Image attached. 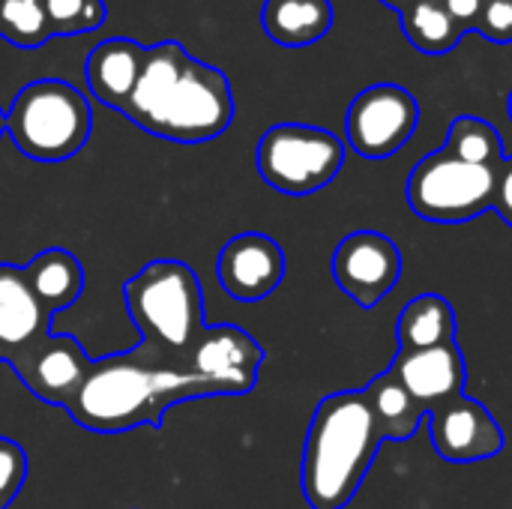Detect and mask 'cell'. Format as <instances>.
<instances>
[{"label": "cell", "mask_w": 512, "mask_h": 509, "mask_svg": "<svg viewBox=\"0 0 512 509\" xmlns=\"http://www.w3.org/2000/svg\"><path fill=\"white\" fill-rule=\"evenodd\" d=\"M204 396L177 360L162 357L144 342L132 351L93 360L87 381L63 408L81 429L117 435L138 426H162L168 405Z\"/></svg>", "instance_id": "1"}, {"label": "cell", "mask_w": 512, "mask_h": 509, "mask_svg": "<svg viewBox=\"0 0 512 509\" xmlns=\"http://www.w3.org/2000/svg\"><path fill=\"white\" fill-rule=\"evenodd\" d=\"M384 435L360 393H333L318 402L303 444V498L312 509H345L360 492Z\"/></svg>", "instance_id": "2"}, {"label": "cell", "mask_w": 512, "mask_h": 509, "mask_svg": "<svg viewBox=\"0 0 512 509\" xmlns=\"http://www.w3.org/2000/svg\"><path fill=\"white\" fill-rule=\"evenodd\" d=\"M126 312L141 342L180 360L204 330V291L198 273L174 258L144 264L123 285Z\"/></svg>", "instance_id": "3"}, {"label": "cell", "mask_w": 512, "mask_h": 509, "mask_svg": "<svg viewBox=\"0 0 512 509\" xmlns=\"http://www.w3.org/2000/svg\"><path fill=\"white\" fill-rule=\"evenodd\" d=\"M93 111L87 96L60 81L39 78L24 84L6 108V135L33 162H66L90 138Z\"/></svg>", "instance_id": "4"}, {"label": "cell", "mask_w": 512, "mask_h": 509, "mask_svg": "<svg viewBox=\"0 0 512 509\" xmlns=\"http://www.w3.org/2000/svg\"><path fill=\"white\" fill-rule=\"evenodd\" d=\"M345 162V141L309 123H276L255 147L261 180L291 198L312 195L336 180Z\"/></svg>", "instance_id": "5"}, {"label": "cell", "mask_w": 512, "mask_h": 509, "mask_svg": "<svg viewBox=\"0 0 512 509\" xmlns=\"http://www.w3.org/2000/svg\"><path fill=\"white\" fill-rule=\"evenodd\" d=\"M495 189L498 168L474 165L447 150H435L414 165L405 195L420 219L435 225H462L495 207Z\"/></svg>", "instance_id": "6"}, {"label": "cell", "mask_w": 512, "mask_h": 509, "mask_svg": "<svg viewBox=\"0 0 512 509\" xmlns=\"http://www.w3.org/2000/svg\"><path fill=\"white\" fill-rule=\"evenodd\" d=\"M234 120V96L225 72L189 57L183 75L156 108L144 132L177 144H201L219 138Z\"/></svg>", "instance_id": "7"}, {"label": "cell", "mask_w": 512, "mask_h": 509, "mask_svg": "<svg viewBox=\"0 0 512 509\" xmlns=\"http://www.w3.org/2000/svg\"><path fill=\"white\" fill-rule=\"evenodd\" d=\"M177 363L201 384L204 396H243L258 384L264 348L246 330L219 324L204 327Z\"/></svg>", "instance_id": "8"}, {"label": "cell", "mask_w": 512, "mask_h": 509, "mask_svg": "<svg viewBox=\"0 0 512 509\" xmlns=\"http://www.w3.org/2000/svg\"><path fill=\"white\" fill-rule=\"evenodd\" d=\"M417 123L420 105L411 90L399 84H372L348 105V147L363 159H387L411 141Z\"/></svg>", "instance_id": "9"}, {"label": "cell", "mask_w": 512, "mask_h": 509, "mask_svg": "<svg viewBox=\"0 0 512 509\" xmlns=\"http://www.w3.org/2000/svg\"><path fill=\"white\" fill-rule=\"evenodd\" d=\"M333 279L357 306H378L402 279V252L381 231H354L333 252Z\"/></svg>", "instance_id": "10"}, {"label": "cell", "mask_w": 512, "mask_h": 509, "mask_svg": "<svg viewBox=\"0 0 512 509\" xmlns=\"http://www.w3.org/2000/svg\"><path fill=\"white\" fill-rule=\"evenodd\" d=\"M426 417L432 429V444L444 462L474 465L495 459L504 450V429L486 411V405H480L471 396L444 402Z\"/></svg>", "instance_id": "11"}, {"label": "cell", "mask_w": 512, "mask_h": 509, "mask_svg": "<svg viewBox=\"0 0 512 509\" xmlns=\"http://www.w3.org/2000/svg\"><path fill=\"white\" fill-rule=\"evenodd\" d=\"M216 273L228 297L240 303H258L282 285L285 252L270 234L243 231L222 246Z\"/></svg>", "instance_id": "12"}, {"label": "cell", "mask_w": 512, "mask_h": 509, "mask_svg": "<svg viewBox=\"0 0 512 509\" xmlns=\"http://www.w3.org/2000/svg\"><path fill=\"white\" fill-rule=\"evenodd\" d=\"M51 336V312L27 285L24 267L0 264V360L15 372Z\"/></svg>", "instance_id": "13"}, {"label": "cell", "mask_w": 512, "mask_h": 509, "mask_svg": "<svg viewBox=\"0 0 512 509\" xmlns=\"http://www.w3.org/2000/svg\"><path fill=\"white\" fill-rule=\"evenodd\" d=\"M390 372L408 390L423 414L435 411L444 402L465 396V357L456 342L426 348V351H399Z\"/></svg>", "instance_id": "14"}, {"label": "cell", "mask_w": 512, "mask_h": 509, "mask_svg": "<svg viewBox=\"0 0 512 509\" xmlns=\"http://www.w3.org/2000/svg\"><path fill=\"white\" fill-rule=\"evenodd\" d=\"M90 366H93V360L87 357V351L81 348V342L75 336L51 333L42 342V348L15 375L24 381V387L36 399L66 408L75 399V393L81 390V384L87 381Z\"/></svg>", "instance_id": "15"}, {"label": "cell", "mask_w": 512, "mask_h": 509, "mask_svg": "<svg viewBox=\"0 0 512 509\" xmlns=\"http://www.w3.org/2000/svg\"><path fill=\"white\" fill-rule=\"evenodd\" d=\"M144 51H147L144 45H138L135 39H126V36H111L90 48L87 63H84V78H87V87L96 96V102H102L114 111L126 108V102L135 90L141 63H144Z\"/></svg>", "instance_id": "16"}, {"label": "cell", "mask_w": 512, "mask_h": 509, "mask_svg": "<svg viewBox=\"0 0 512 509\" xmlns=\"http://www.w3.org/2000/svg\"><path fill=\"white\" fill-rule=\"evenodd\" d=\"M186 63H189V54L174 39L159 42V45H150L144 51V63H141V72H138L135 90H132L126 108H123V114L138 129H144L150 123V117L156 114V108L165 102V96L171 93V87L183 75Z\"/></svg>", "instance_id": "17"}, {"label": "cell", "mask_w": 512, "mask_h": 509, "mask_svg": "<svg viewBox=\"0 0 512 509\" xmlns=\"http://www.w3.org/2000/svg\"><path fill=\"white\" fill-rule=\"evenodd\" d=\"M330 0H264L261 27L264 33L285 48H306L321 42L333 27Z\"/></svg>", "instance_id": "18"}, {"label": "cell", "mask_w": 512, "mask_h": 509, "mask_svg": "<svg viewBox=\"0 0 512 509\" xmlns=\"http://www.w3.org/2000/svg\"><path fill=\"white\" fill-rule=\"evenodd\" d=\"M24 276H27V285L36 294V300L51 315L72 306L84 291V267H81V261L72 252L60 249V246L42 249L39 255H33L24 264Z\"/></svg>", "instance_id": "19"}, {"label": "cell", "mask_w": 512, "mask_h": 509, "mask_svg": "<svg viewBox=\"0 0 512 509\" xmlns=\"http://www.w3.org/2000/svg\"><path fill=\"white\" fill-rule=\"evenodd\" d=\"M399 351H426L456 342V312L441 294H420L399 315Z\"/></svg>", "instance_id": "20"}, {"label": "cell", "mask_w": 512, "mask_h": 509, "mask_svg": "<svg viewBox=\"0 0 512 509\" xmlns=\"http://www.w3.org/2000/svg\"><path fill=\"white\" fill-rule=\"evenodd\" d=\"M363 396H366V402H369V408H372V414L378 420V429H381L384 441H408V438H414V432L420 429V423L426 417L390 369L381 372L363 390Z\"/></svg>", "instance_id": "21"}, {"label": "cell", "mask_w": 512, "mask_h": 509, "mask_svg": "<svg viewBox=\"0 0 512 509\" xmlns=\"http://www.w3.org/2000/svg\"><path fill=\"white\" fill-rule=\"evenodd\" d=\"M408 42L423 54H450L468 33L441 0H414L399 12Z\"/></svg>", "instance_id": "22"}, {"label": "cell", "mask_w": 512, "mask_h": 509, "mask_svg": "<svg viewBox=\"0 0 512 509\" xmlns=\"http://www.w3.org/2000/svg\"><path fill=\"white\" fill-rule=\"evenodd\" d=\"M444 150L453 153L456 159L486 165V168H501V162L507 159L501 132L492 123H486L483 117H474V114H462V117H456L450 123Z\"/></svg>", "instance_id": "23"}, {"label": "cell", "mask_w": 512, "mask_h": 509, "mask_svg": "<svg viewBox=\"0 0 512 509\" xmlns=\"http://www.w3.org/2000/svg\"><path fill=\"white\" fill-rule=\"evenodd\" d=\"M0 39L27 51L54 39L42 0H0Z\"/></svg>", "instance_id": "24"}, {"label": "cell", "mask_w": 512, "mask_h": 509, "mask_svg": "<svg viewBox=\"0 0 512 509\" xmlns=\"http://www.w3.org/2000/svg\"><path fill=\"white\" fill-rule=\"evenodd\" d=\"M54 36H78L105 24V0H42Z\"/></svg>", "instance_id": "25"}, {"label": "cell", "mask_w": 512, "mask_h": 509, "mask_svg": "<svg viewBox=\"0 0 512 509\" xmlns=\"http://www.w3.org/2000/svg\"><path fill=\"white\" fill-rule=\"evenodd\" d=\"M27 483V453L12 438L0 435V509L12 507Z\"/></svg>", "instance_id": "26"}, {"label": "cell", "mask_w": 512, "mask_h": 509, "mask_svg": "<svg viewBox=\"0 0 512 509\" xmlns=\"http://www.w3.org/2000/svg\"><path fill=\"white\" fill-rule=\"evenodd\" d=\"M474 30L486 36L495 45H510L512 42V0H486Z\"/></svg>", "instance_id": "27"}, {"label": "cell", "mask_w": 512, "mask_h": 509, "mask_svg": "<svg viewBox=\"0 0 512 509\" xmlns=\"http://www.w3.org/2000/svg\"><path fill=\"white\" fill-rule=\"evenodd\" d=\"M495 210L512 228V156L498 168V189H495Z\"/></svg>", "instance_id": "28"}, {"label": "cell", "mask_w": 512, "mask_h": 509, "mask_svg": "<svg viewBox=\"0 0 512 509\" xmlns=\"http://www.w3.org/2000/svg\"><path fill=\"white\" fill-rule=\"evenodd\" d=\"M441 3L447 6V12H450L465 30H474L477 15H480V9H483L486 0H441Z\"/></svg>", "instance_id": "29"}, {"label": "cell", "mask_w": 512, "mask_h": 509, "mask_svg": "<svg viewBox=\"0 0 512 509\" xmlns=\"http://www.w3.org/2000/svg\"><path fill=\"white\" fill-rule=\"evenodd\" d=\"M381 3H384L387 9H396V12H402V9H408L414 0H381Z\"/></svg>", "instance_id": "30"}, {"label": "cell", "mask_w": 512, "mask_h": 509, "mask_svg": "<svg viewBox=\"0 0 512 509\" xmlns=\"http://www.w3.org/2000/svg\"><path fill=\"white\" fill-rule=\"evenodd\" d=\"M6 132V111H0V135Z\"/></svg>", "instance_id": "31"}, {"label": "cell", "mask_w": 512, "mask_h": 509, "mask_svg": "<svg viewBox=\"0 0 512 509\" xmlns=\"http://www.w3.org/2000/svg\"><path fill=\"white\" fill-rule=\"evenodd\" d=\"M507 114H510V120H512V90H510V99H507Z\"/></svg>", "instance_id": "32"}]
</instances>
